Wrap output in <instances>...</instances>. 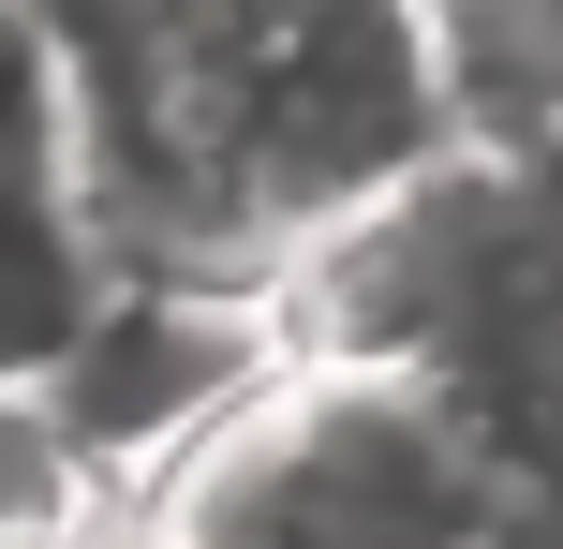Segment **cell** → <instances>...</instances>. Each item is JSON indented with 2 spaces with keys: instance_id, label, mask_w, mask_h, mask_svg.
<instances>
[{
  "instance_id": "7a4b0ae2",
  "label": "cell",
  "mask_w": 563,
  "mask_h": 549,
  "mask_svg": "<svg viewBox=\"0 0 563 549\" xmlns=\"http://www.w3.org/2000/svg\"><path fill=\"white\" fill-rule=\"evenodd\" d=\"M134 520L164 549H519L475 431L416 372H267Z\"/></svg>"
},
{
  "instance_id": "8992f818",
  "label": "cell",
  "mask_w": 563,
  "mask_h": 549,
  "mask_svg": "<svg viewBox=\"0 0 563 549\" xmlns=\"http://www.w3.org/2000/svg\"><path fill=\"white\" fill-rule=\"evenodd\" d=\"M75 549H164V535H148V520H134V505H119V520H89Z\"/></svg>"
},
{
  "instance_id": "277c9868",
  "label": "cell",
  "mask_w": 563,
  "mask_h": 549,
  "mask_svg": "<svg viewBox=\"0 0 563 549\" xmlns=\"http://www.w3.org/2000/svg\"><path fill=\"white\" fill-rule=\"evenodd\" d=\"M104 238H89V194L59 164V119H0V386H45V356L89 327L104 297Z\"/></svg>"
},
{
  "instance_id": "5b68a950",
  "label": "cell",
  "mask_w": 563,
  "mask_h": 549,
  "mask_svg": "<svg viewBox=\"0 0 563 549\" xmlns=\"http://www.w3.org/2000/svg\"><path fill=\"white\" fill-rule=\"evenodd\" d=\"M89 520H119V505L75 475V446L45 431V402L0 386V549H75Z\"/></svg>"
},
{
  "instance_id": "3957f363",
  "label": "cell",
  "mask_w": 563,
  "mask_h": 549,
  "mask_svg": "<svg viewBox=\"0 0 563 549\" xmlns=\"http://www.w3.org/2000/svg\"><path fill=\"white\" fill-rule=\"evenodd\" d=\"M267 372H282L267 283H148V267H119L30 402H45V431L75 446V475L104 505H148Z\"/></svg>"
},
{
  "instance_id": "6da1fadb",
  "label": "cell",
  "mask_w": 563,
  "mask_h": 549,
  "mask_svg": "<svg viewBox=\"0 0 563 549\" xmlns=\"http://www.w3.org/2000/svg\"><path fill=\"white\" fill-rule=\"evenodd\" d=\"M104 267L267 283L311 223L460 149L430 0H15Z\"/></svg>"
}]
</instances>
